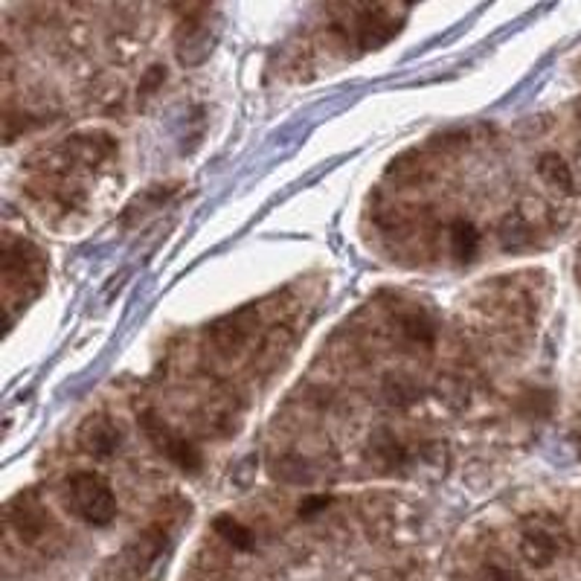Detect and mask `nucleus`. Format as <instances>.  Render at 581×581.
Listing matches in <instances>:
<instances>
[{
	"instance_id": "1",
	"label": "nucleus",
	"mask_w": 581,
	"mask_h": 581,
	"mask_svg": "<svg viewBox=\"0 0 581 581\" xmlns=\"http://www.w3.org/2000/svg\"><path fill=\"white\" fill-rule=\"evenodd\" d=\"M64 503L79 520L90 527H108L117 518V497L108 482L93 471H76L64 482Z\"/></svg>"
},
{
	"instance_id": "2",
	"label": "nucleus",
	"mask_w": 581,
	"mask_h": 581,
	"mask_svg": "<svg viewBox=\"0 0 581 581\" xmlns=\"http://www.w3.org/2000/svg\"><path fill=\"white\" fill-rule=\"evenodd\" d=\"M47 280V265L44 256L35 244L21 242V239H9L4 244V285H6V300L21 294V302L35 297L41 285Z\"/></svg>"
},
{
	"instance_id": "3",
	"label": "nucleus",
	"mask_w": 581,
	"mask_h": 581,
	"mask_svg": "<svg viewBox=\"0 0 581 581\" xmlns=\"http://www.w3.org/2000/svg\"><path fill=\"white\" fill-rule=\"evenodd\" d=\"M140 424H143L146 439L151 442V445H155V451L163 453L172 465H177L186 474L201 471V453H198V448L192 445L186 436L177 433L172 424H166L157 416V413H143Z\"/></svg>"
},
{
	"instance_id": "4",
	"label": "nucleus",
	"mask_w": 581,
	"mask_h": 581,
	"mask_svg": "<svg viewBox=\"0 0 581 581\" xmlns=\"http://www.w3.org/2000/svg\"><path fill=\"white\" fill-rule=\"evenodd\" d=\"M6 518H9V527L15 529V535L24 544H38L50 529L47 509L38 500V494H33V491H21V494L12 497Z\"/></svg>"
},
{
	"instance_id": "5",
	"label": "nucleus",
	"mask_w": 581,
	"mask_h": 581,
	"mask_svg": "<svg viewBox=\"0 0 581 581\" xmlns=\"http://www.w3.org/2000/svg\"><path fill=\"white\" fill-rule=\"evenodd\" d=\"M122 442V431L117 427V422L110 416H102V413H96V416L85 419V424L79 427V445L85 453L90 456H110L117 453Z\"/></svg>"
},
{
	"instance_id": "6",
	"label": "nucleus",
	"mask_w": 581,
	"mask_h": 581,
	"mask_svg": "<svg viewBox=\"0 0 581 581\" xmlns=\"http://www.w3.org/2000/svg\"><path fill=\"white\" fill-rule=\"evenodd\" d=\"M253 309H244V311H236L224 317V320H218L213 329H210V340L213 346L221 352V355H233L239 352L247 335H251V326H253Z\"/></svg>"
},
{
	"instance_id": "7",
	"label": "nucleus",
	"mask_w": 581,
	"mask_h": 581,
	"mask_svg": "<svg viewBox=\"0 0 581 581\" xmlns=\"http://www.w3.org/2000/svg\"><path fill=\"white\" fill-rule=\"evenodd\" d=\"M398 33V21L386 15V9H361L357 15V41L361 47H381Z\"/></svg>"
},
{
	"instance_id": "8",
	"label": "nucleus",
	"mask_w": 581,
	"mask_h": 581,
	"mask_svg": "<svg viewBox=\"0 0 581 581\" xmlns=\"http://www.w3.org/2000/svg\"><path fill=\"white\" fill-rule=\"evenodd\" d=\"M166 547V527H148L137 541L126 549V561L134 573H146Z\"/></svg>"
},
{
	"instance_id": "9",
	"label": "nucleus",
	"mask_w": 581,
	"mask_h": 581,
	"mask_svg": "<svg viewBox=\"0 0 581 581\" xmlns=\"http://www.w3.org/2000/svg\"><path fill=\"white\" fill-rule=\"evenodd\" d=\"M520 556L527 558V564L532 567H549L552 561L558 558V544H556V538H552L547 529H527L520 538Z\"/></svg>"
},
{
	"instance_id": "10",
	"label": "nucleus",
	"mask_w": 581,
	"mask_h": 581,
	"mask_svg": "<svg viewBox=\"0 0 581 581\" xmlns=\"http://www.w3.org/2000/svg\"><path fill=\"white\" fill-rule=\"evenodd\" d=\"M538 175L544 177V181L552 186V189H561L570 195L573 192V172H570V166H567V160L561 155H541V160H538Z\"/></svg>"
},
{
	"instance_id": "11",
	"label": "nucleus",
	"mask_w": 581,
	"mask_h": 581,
	"mask_svg": "<svg viewBox=\"0 0 581 581\" xmlns=\"http://www.w3.org/2000/svg\"><path fill=\"white\" fill-rule=\"evenodd\" d=\"M451 251L456 259H474L477 251H480V233L471 221H453L451 224Z\"/></svg>"
},
{
	"instance_id": "12",
	"label": "nucleus",
	"mask_w": 581,
	"mask_h": 581,
	"mask_svg": "<svg viewBox=\"0 0 581 581\" xmlns=\"http://www.w3.org/2000/svg\"><path fill=\"white\" fill-rule=\"evenodd\" d=\"M215 532L221 535V541H227L233 549H253V532L244 527V523H239L236 518H230V515H221L215 520Z\"/></svg>"
},
{
	"instance_id": "13",
	"label": "nucleus",
	"mask_w": 581,
	"mask_h": 581,
	"mask_svg": "<svg viewBox=\"0 0 581 581\" xmlns=\"http://www.w3.org/2000/svg\"><path fill=\"white\" fill-rule=\"evenodd\" d=\"M401 329L413 343H433V326L424 314H405L401 317Z\"/></svg>"
},
{
	"instance_id": "14",
	"label": "nucleus",
	"mask_w": 581,
	"mask_h": 581,
	"mask_svg": "<svg viewBox=\"0 0 581 581\" xmlns=\"http://www.w3.org/2000/svg\"><path fill=\"white\" fill-rule=\"evenodd\" d=\"M329 500L326 497H306V500L300 503V515H317V509H326Z\"/></svg>"
},
{
	"instance_id": "15",
	"label": "nucleus",
	"mask_w": 581,
	"mask_h": 581,
	"mask_svg": "<svg viewBox=\"0 0 581 581\" xmlns=\"http://www.w3.org/2000/svg\"><path fill=\"white\" fill-rule=\"evenodd\" d=\"M486 578H489V581H520V576L511 573V570H506V567H489Z\"/></svg>"
},
{
	"instance_id": "16",
	"label": "nucleus",
	"mask_w": 581,
	"mask_h": 581,
	"mask_svg": "<svg viewBox=\"0 0 581 581\" xmlns=\"http://www.w3.org/2000/svg\"><path fill=\"white\" fill-rule=\"evenodd\" d=\"M163 79H166V73L160 71V67H151V71H148V79L143 81V88H140V90H143V93L148 96L151 90H155V88L160 85V81H163Z\"/></svg>"
}]
</instances>
